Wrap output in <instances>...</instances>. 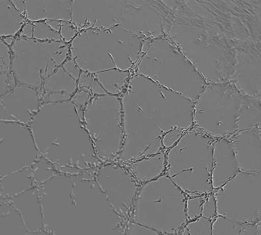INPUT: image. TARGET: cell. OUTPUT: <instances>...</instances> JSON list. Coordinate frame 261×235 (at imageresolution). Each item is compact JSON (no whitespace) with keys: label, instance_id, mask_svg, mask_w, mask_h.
<instances>
[{"label":"cell","instance_id":"cell-1","mask_svg":"<svg viewBox=\"0 0 261 235\" xmlns=\"http://www.w3.org/2000/svg\"><path fill=\"white\" fill-rule=\"evenodd\" d=\"M211 138L194 132L179 139L168 154V170L174 179L208 180L213 167Z\"/></svg>","mask_w":261,"mask_h":235},{"label":"cell","instance_id":"cell-2","mask_svg":"<svg viewBox=\"0 0 261 235\" xmlns=\"http://www.w3.org/2000/svg\"><path fill=\"white\" fill-rule=\"evenodd\" d=\"M39 157L28 126L0 121V179L30 167Z\"/></svg>","mask_w":261,"mask_h":235},{"label":"cell","instance_id":"cell-3","mask_svg":"<svg viewBox=\"0 0 261 235\" xmlns=\"http://www.w3.org/2000/svg\"><path fill=\"white\" fill-rule=\"evenodd\" d=\"M96 181L115 211L120 215L130 211L137 192L133 177L120 166L108 164L100 169Z\"/></svg>","mask_w":261,"mask_h":235},{"label":"cell","instance_id":"cell-4","mask_svg":"<svg viewBox=\"0 0 261 235\" xmlns=\"http://www.w3.org/2000/svg\"><path fill=\"white\" fill-rule=\"evenodd\" d=\"M39 108V99L35 91L18 87L0 98V121L29 127Z\"/></svg>","mask_w":261,"mask_h":235},{"label":"cell","instance_id":"cell-5","mask_svg":"<svg viewBox=\"0 0 261 235\" xmlns=\"http://www.w3.org/2000/svg\"><path fill=\"white\" fill-rule=\"evenodd\" d=\"M231 146L238 164L242 169L250 172H260V130L250 129L242 131L234 140Z\"/></svg>","mask_w":261,"mask_h":235},{"label":"cell","instance_id":"cell-6","mask_svg":"<svg viewBox=\"0 0 261 235\" xmlns=\"http://www.w3.org/2000/svg\"><path fill=\"white\" fill-rule=\"evenodd\" d=\"M6 201L18 213L28 232L43 229V216L37 187Z\"/></svg>","mask_w":261,"mask_h":235},{"label":"cell","instance_id":"cell-7","mask_svg":"<svg viewBox=\"0 0 261 235\" xmlns=\"http://www.w3.org/2000/svg\"><path fill=\"white\" fill-rule=\"evenodd\" d=\"M238 164L231 145L225 140L213 145L212 173L215 181L224 182L236 174Z\"/></svg>","mask_w":261,"mask_h":235},{"label":"cell","instance_id":"cell-8","mask_svg":"<svg viewBox=\"0 0 261 235\" xmlns=\"http://www.w3.org/2000/svg\"><path fill=\"white\" fill-rule=\"evenodd\" d=\"M34 187L31 167L9 174L0 180V191L6 200Z\"/></svg>","mask_w":261,"mask_h":235},{"label":"cell","instance_id":"cell-9","mask_svg":"<svg viewBox=\"0 0 261 235\" xmlns=\"http://www.w3.org/2000/svg\"><path fill=\"white\" fill-rule=\"evenodd\" d=\"M26 229L16 210L6 201L0 204V235H27Z\"/></svg>","mask_w":261,"mask_h":235},{"label":"cell","instance_id":"cell-10","mask_svg":"<svg viewBox=\"0 0 261 235\" xmlns=\"http://www.w3.org/2000/svg\"><path fill=\"white\" fill-rule=\"evenodd\" d=\"M132 171L137 181L145 182L156 177L164 168L162 154L150 155L134 161Z\"/></svg>","mask_w":261,"mask_h":235},{"label":"cell","instance_id":"cell-11","mask_svg":"<svg viewBox=\"0 0 261 235\" xmlns=\"http://www.w3.org/2000/svg\"><path fill=\"white\" fill-rule=\"evenodd\" d=\"M50 164L40 156L31 166L33 180L36 187L48 181V176L46 171L48 170Z\"/></svg>","mask_w":261,"mask_h":235},{"label":"cell","instance_id":"cell-12","mask_svg":"<svg viewBox=\"0 0 261 235\" xmlns=\"http://www.w3.org/2000/svg\"><path fill=\"white\" fill-rule=\"evenodd\" d=\"M181 131L180 129L174 130L169 132L166 136H165L163 140L164 144L166 146H170L176 141L177 139L181 136Z\"/></svg>","mask_w":261,"mask_h":235},{"label":"cell","instance_id":"cell-13","mask_svg":"<svg viewBox=\"0 0 261 235\" xmlns=\"http://www.w3.org/2000/svg\"><path fill=\"white\" fill-rule=\"evenodd\" d=\"M27 235H54L44 229L35 232H28Z\"/></svg>","mask_w":261,"mask_h":235},{"label":"cell","instance_id":"cell-14","mask_svg":"<svg viewBox=\"0 0 261 235\" xmlns=\"http://www.w3.org/2000/svg\"><path fill=\"white\" fill-rule=\"evenodd\" d=\"M5 201H6V199L3 196L2 193L0 191V204L4 202Z\"/></svg>","mask_w":261,"mask_h":235},{"label":"cell","instance_id":"cell-15","mask_svg":"<svg viewBox=\"0 0 261 235\" xmlns=\"http://www.w3.org/2000/svg\"><path fill=\"white\" fill-rule=\"evenodd\" d=\"M1 180V179H0Z\"/></svg>","mask_w":261,"mask_h":235}]
</instances>
